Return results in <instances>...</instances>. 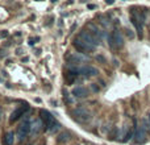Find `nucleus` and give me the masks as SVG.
Returning a JSON list of instances; mask_svg holds the SVG:
<instances>
[{"label": "nucleus", "instance_id": "1", "mask_svg": "<svg viewBox=\"0 0 150 145\" xmlns=\"http://www.w3.org/2000/svg\"><path fill=\"white\" fill-rule=\"evenodd\" d=\"M40 119L44 123V127L46 131H49L50 133H55L58 129H59V123L55 120V117L50 114L46 109H40Z\"/></svg>", "mask_w": 150, "mask_h": 145}, {"label": "nucleus", "instance_id": "2", "mask_svg": "<svg viewBox=\"0 0 150 145\" xmlns=\"http://www.w3.org/2000/svg\"><path fill=\"white\" fill-rule=\"evenodd\" d=\"M73 116L78 120V122L86 123V122H88V120L92 117V115H91L90 109H87L86 107L80 106V107H76V108L73 109Z\"/></svg>", "mask_w": 150, "mask_h": 145}, {"label": "nucleus", "instance_id": "3", "mask_svg": "<svg viewBox=\"0 0 150 145\" xmlns=\"http://www.w3.org/2000/svg\"><path fill=\"white\" fill-rule=\"evenodd\" d=\"M109 40V45L115 49H121L124 46V37H122L121 32L119 31H113L108 37Z\"/></svg>", "mask_w": 150, "mask_h": 145}, {"label": "nucleus", "instance_id": "4", "mask_svg": "<svg viewBox=\"0 0 150 145\" xmlns=\"http://www.w3.org/2000/svg\"><path fill=\"white\" fill-rule=\"evenodd\" d=\"M78 37H79L80 40H83L86 44H88L90 46L95 48V49L99 46V45H100V41H99V40L96 38V37L93 36L91 32H88V31H82L79 34H78Z\"/></svg>", "mask_w": 150, "mask_h": 145}, {"label": "nucleus", "instance_id": "5", "mask_svg": "<svg viewBox=\"0 0 150 145\" xmlns=\"http://www.w3.org/2000/svg\"><path fill=\"white\" fill-rule=\"evenodd\" d=\"M30 127H32V122L29 119L24 120V122L21 123V125L17 129V139H18L20 143H23V141L26 139V136L29 135V132H30Z\"/></svg>", "mask_w": 150, "mask_h": 145}, {"label": "nucleus", "instance_id": "6", "mask_svg": "<svg viewBox=\"0 0 150 145\" xmlns=\"http://www.w3.org/2000/svg\"><path fill=\"white\" fill-rule=\"evenodd\" d=\"M73 45H74V48L78 50V53H82V54H84V53H91V52H95V48H92V46H90L88 44H86L83 40H80L79 37H76V38L74 40V42H73Z\"/></svg>", "mask_w": 150, "mask_h": 145}, {"label": "nucleus", "instance_id": "7", "mask_svg": "<svg viewBox=\"0 0 150 145\" xmlns=\"http://www.w3.org/2000/svg\"><path fill=\"white\" fill-rule=\"evenodd\" d=\"M146 131H148V122L144 120V123L138 127H136V133H134V140L136 143L141 144L145 141L146 139Z\"/></svg>", "mask_w": 150, "mask_h": 145}, {"label": "nucleus", "instance_id": "8", "mask_svg": "<svg viewBox=\"0 0 150 145\" xmlns=\"http://www.w3.org/2000/svg\"><path fill=\"white\" fill-rule=\"evenodd\" d=\"M99 74V70L93 66H78L76 68V75H83V77H95Z\"/></svg>", "mask_w": 150, "mask_h": 145}, {"label": "nucleus", "instance_id": "9", "mask_svg": "<svg viewBox=\"0 0 150 145\" xmlns=\"http://www.w3.org/2000/svg\"><path fill=\"white\" fill-rule=\"evenodd\" d=\"M29 106H21V107H18V108H16L15 111L11 114V116H9V123H15V122H17L18 119H21V117L24 116V115L26 114V112L29 111Z\"/></svg>", "mask_w": 150, "mask_h": 145}, {"label": "nucleus", "instance_id": "10", "mask_svg": "<svg viewBox=\"0 0 150 145\" xmlns=\"http://www.w3.org/2000/svg\"><path fill=\"white\" fill-rule=\"evenodd\" d=\"M67 60H69V62H70L71 65L78 66L79 63H84V62H87L88 58L86 57L84 54H82V53H73V54H70V55L67 57Z\"/></svg>", "mask_w": 150, "mask_h": 145}, {"label": "nucleus", "instance_id": "11", "mask_svg": "<svg viewBox=\"0 0 150 145\" xmlns=\"http://www.w3.org/2000/svg\"><path fill=\"white\" fill-rule=\"evenodd\" d=\"M87 26L91 29V33L93 34V36L96 37V38L100 41V40H103V38H105L107 37V33L104 31H101V29H99L98 26L95 25V24H92V23H88L87 24Z\"/></svg>", "mask_w": 150, "mask_h": 145}, {"label": "nucleus", "instance_id": "12", "mask_svg": "<svg viewBox=\"0 0 150 145\" xmlns=\"http://www.w3.org/2000/svg\"><path fill=\"white\" fill-rule=\"evenodd\" d=\"M71 94H73L75 98H87L88 90L84 86H78V87H74L73 90H71Z\"/></svg>", "mask_w": 150, "mask_h": 145}, {"label": "nucleus", "instance_id": "13", "mask_svg": "<svg viewBox=\"0 0 150 145\" xmlns=\"http://www.w3.org/2000/svg\"><path fill=\"white\" fill-rule=\"evenodd\" d=\"M41 127H44V123H42L41 119H36L32 122V127H30V133L32 135H36V133L40 132Z\"/></svg>", "mask_w": 150, "mask_h": 145}, {"label": "nucleus", "instance_id": "14", "mask_svg": "<svg viewBox=\"0 0 150 145\" xmlns=\"http://www.w3.org/2000/svg\"><path fill=\"white\" fill-rule=\"evenodd\" d=\"M70 140H71V135H70V132H67V131L61 132L59 135H58V137H57V141H58V143H61V144L69 143Z\"/></svg>", "mask_w": 150, "mask_h": 145}, {"label": "nucleus", "instance_id": "15", "mask_svg": "<svg viewBox=\"0 0 150 145\" xmlns=\"http://www.w3.org/2000/svg\"><path fill=\"white\" fill-rule=\"evenodd\" d=\"M13 143H15V133L7 132L4 135V145H13Z\"/></svg>", "mask_w": 150, "mask_h": 145}, {"label": "nucleus", "instance_id": "16", "mask_svg": "<svg viewBox=\"0 0 150 145\" xmlns=\"http://www.w3.org/2000/svg\"><path fill=\"white\" fill-rule=\"evenodd\" d=\"M134 133H136V128H130V129L127 132V135H125V139H124L125 143H127V141H129L130 139L133 137V135H134Z\"/></svg>", "mask_w": 150, "mask_h": 145}, {"label": "nucleus", "instance_id": "17", "mask_svg": "<svg viewBox=\"0 0 150 145\" xmlns=\"http://www.w3.org/2000/svg\"><path fill=\"white\" fill-rule=\"evenodd\" d=\"M37 41H40V37H34V38H30V40H29V45H30V46H33V45L36 44Z\"/></svg>", "mask_w": 150, "mask_h": 145}, {"label": "nucleus", "instance_id": "18", "mask_svg": "<svg viewBox=\"0 0 150 145\" xmlns=\"http://www.w3.org/2000/svg\"><path fill=\"white\" fill-rule=\"evenodd\" d=\"M8 36V31H1L0 32V38H4V37Z\"/></svg>", "mask_w": 150, "mask_h": 145}, {"label": "nucleus", "instance_id": "19", "mask_svg": "<svg viewBox=\"0 0 150 145\" xmlns=\"http://www.w3.org/2000/svg\"><path fill=\"white\" fill-rule=\"evenodd\" d=\"M91 88H92V90L95 91V92H98V91H99V87H98L96 85H92V86H91Z\"/></svg>", "mask_w": 150, "mask_h": 145}, {"label": "nucleus", "instance_id": "20", "mask_svg": "<svg viewBox=\"0 0 150 145\" xmlns=\"http://www.w3.org/2000/svg\"><path fill=\"white\" fill-rule=\"evenodd\" d=\"M87 8H88V9H95L96 5H95V4H88V5H87Z\"/></svg>", "mask_w": 150, "mask_h": 145}, {"label": "nucleus", "instance_id": "21", "mask_svg": "<svg viewBox=\"0 0 150 145\" xmlns=\"http://www.w3.org/2000/svg\"><path fill=\"white\" fill-rule=\"evenodd\" d=\"M148 129H149V132H150V114L148 115Z\"/></svg>", "mask_w": 150, "mask_h": 145}, {"label": "nucleus", "instance_id": "22", "mask_svg": "<svg viewBox=\"0 0 150 145\" xmlns=\"http://www.w3.org/2000/svg\"><path fill=\"white\" fill-rule=\"evenodd\" d=\"M98 60L101 61V62H104V61H105V60H104V57H101V55H98Z\"/></svg>", "mask_w": 150, "mask_h": 145}, {"label": "nucleus", "instance_id": "23", "mask_svg": "<svg viewBox=\"0 0 150 145\" xmlns=\"http://www.w3.org/2000/svg\"><path fill=\"white\" fill-rule=\"evenodd\" d=\"M21 61H23V62H28L29 58H28V57H23V60H21Z\"/></svg>", "mask_w": 150, "mask_h": 145}, {"label": "nucleus", "instance_id": "24", "mask_svg": "<svg viewBox=\"0 0 150 145\" xmlns=\"http://www.w3.org/2000/svg\"><path fill=\"white\" fill-rule=\"evenodd\" d=\"M0 119H1V109H0Z\"/></svg>", "mask_w": 150, "mask_h": 145}]
</instances>
